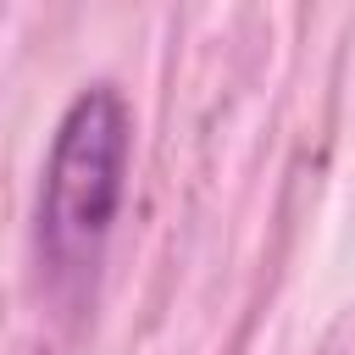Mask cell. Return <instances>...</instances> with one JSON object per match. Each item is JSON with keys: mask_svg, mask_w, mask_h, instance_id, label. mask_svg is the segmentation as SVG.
Returning <instances> with one entry per match:
<instances>
[{"mask_svg": "<svg viewBox=\"0 0 355 355\" xmlns=\"http://www.w3.org/2000/svg\"><path fill=\"white\" fill-rule=\"evenodd\" d=\"M133 166V105L116 83H83L44 155V183L33 205V250L44 283L61 300H83L105 261Z\"/></svg>", "mask_w": 355, "mask_h": 355, "instance_id": "1", "label": "cell"}]
</instances>
